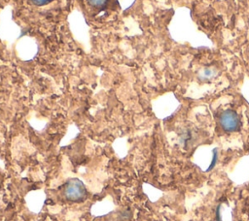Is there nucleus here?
I'll return each instance as SVG.
<instances>
[{
    "label": "nucleus",
    "mask_w": 249,
    "mask_h": 221,
    "mask_svg": "<svg viewBox=\"0 0 249 221\" xmlns=\"http://www.w3.org/2000/svg\"><path fill=\"white\" fill-rule=\"evenodd\" d=\"M217 157H218V155H217V151H216V149L214 150V152H213V160H212V163H211V165L209 166V168L207 169V171H209V170H211L212 168H213V166L215 165V163H216V159H217Z\"/></svg>",
    "instance_id": "obj_6"
},
{
    "label": "nucleus",
    "mask_w": 249,
    "mask_h": 221,
    "mask_svg": "<svg viewBox=\"0 0 249 221\" xmlns=\"http://www.w3.org/2000/svg\"><path fill=\"white\" fill-rule=\"evenodd\" d=\"M108 0H88V3L93 7H101L107 3Z\"/></svg>",
    "instance_id": "obj_4"
},
{
    "label": "nucleus",
    "mask_w": 249,
    "mask_h": 221,
    "mask_svg": "<svg viewBox=\"0 0 249 221\" xmlns=\"http://www.w3.org/2000/svg\"><path fill=\"white\" fill-rule=\"evenodd\" d=\"M221 127L227 132H234L240 128V119L238 114L232 110H224L219 117Z\"/></svg>",
    "instance_id": "obj_1"
},
{
    "label": "nucleus",
    "mask_w": 249,
    "mask_h": 221,
    "mask_svg": "<svg viewBox=\"0 0 249 221\" xmlns=\"http://www.w3.org/2000/svg\"><path fill=\"white\" fill-rule=\"evenodd\" d=\"M64 195L70 201L79 202L86 197V188L80 180L74 179L67 183L64 190Z\"/></svg>",
    "instance_id": "obj_2"
},
{
    "label": "nucleus",
    "mask_w": 249,
    "mask_h": 221,
    "mask_svg": "<svg viewBox=\"0 0 249 221\" xmlns=\"http://www.w3.org/2000/svg\"><path fill=\"white\" fill-rule=\"evenodd\" d=\"M29 1H31L33 4H35L37 6H42V5L48 4L49 2H51L53 0H29Z\"/></svg>",
    "instance_id": "obj_5"
},
{
    "label": "nucleus",
    "mask_w": 249,
    "mask_h": 221,
    "mask_svg": "<svg viewBox=\"0 0 249 221\" xmlns=\"http://www.w3.org/2000/svg\"><path fill=\"white\" fill-rule=\"evenodd\" d=\"M216 74V71L215 69H212V68H205L204 71H203V74H202V79H210L212 78L214 75Z\"/></svg>",
    "instance_id": "obj_3"
}]
</instances>
